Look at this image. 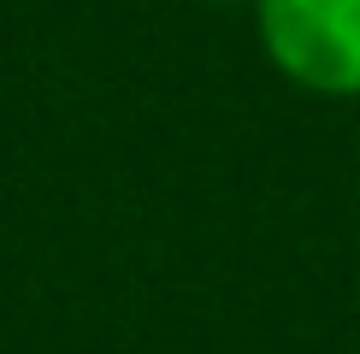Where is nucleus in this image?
I'll list each match as a JSON object with an SVG mask.
<instances>
[{"label": "nucleus", "instance_id": "f257e3e1", "mask_svg": "<svg viewBox=\"0 0 360 354\" xmlns=\"http://www.w3.org/2000/svg\"><path fill=\"white\" fill-rule=\"evenodd\" d=\"M254 36L283 83L360 100V0H254Z\"/></svg>", "mask_w": 360, "mask_h": 354}, {"label": "nucleus", "instance_id": "f03ea898", "mask_svg": "<svg viewBox=\"0 0 360 354\" xmlns=\"http://www.w3.org/2000/svg\"><path fill=\"white\" fill-rule=\"evenodd\" d=\"M219 6H254V0H219Z\"/></svg>", "mask_w": 360, "mask_h": 354}]
</instances>
